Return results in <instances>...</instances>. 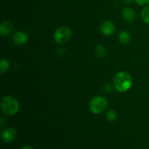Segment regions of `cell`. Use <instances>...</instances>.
Returning a JSON list of instances; mask_svg holds the SVG:
<instances>
[{
	"instance_id": "2",
	"label": "cell",
	"mask_w": 149,
	"mask_h": 149,
	"mask_svg": "<svg viewBox=\"0 0 149 149\" xmlns=\"http://www.w3.org/2000/svg\"><path fill=\"white\" fill-rule=\"evenodd\" d=\"M1 111L4 114L13 116L18 111L19 103L17 99L13 96H4L1 99Z\"/></svg>"
},
{
	"instance_id": "12",
	"label": "cell",
	"mask_w": 149,
	"mask_h": 149,
	"mask_svg": "<svg viewBox=\"0 0 149 149\" xmlns=\"http://www.w3.org/2000/svg\"><path fill=\"white\" fill-rule=\"evenodd\" d=\"M10 68V63L7 60L1 59L0 62V72L1 74H4Z\"/></svg>"
},
{
	"instance_id": "13",
	"label": "cell",
	"mask_w": 149,
	"mask_h": 149,
	"mask_svg": "<svg viewBox=\"0 0 149 149\" xmlns=\"http://www.w3.org/2000/svg\"><path fill=\"white\" fill-rule=\"evenodd\" d=\"M141 18L147 24H149V6H146L141 12Z\"/></svg>"
},
{
	"instance_id": "8",
	"label": "cell",
	"mask_w": 149,
	"mask_h": 149,
	"mask_svg": "<svg viewBox=\"0 0 149 149\" xmlns=\"http://www.w3.org/2000/svg\"><path fill=\"white\" fill-rule=\"evenodd\" d=\"M13 29V25L9 20H4L0 25V33L1 36H6L10 34Z\"/></svg>"
},
{
	"instance_id": "7",
	"label": "cell",
	"mask_w": 149,
	"mask_h": 149,
	"mask_svg": "<svg viewBox=\"0 0 149 149\" xmlns=\"http://www.w3.org/2000/svg\"><path fill=\"white\" fill-rule=\"evenodd\" d=\"M13 41L16 45H24L28 41V35L23 31H17L13 34Z\"/></svg>"
},
{
	"instance_id": "11",
	"label": "cell",
	"mask_w": 149,
	"mask_h": 149,
	"mask_svg": "<svg viewBox=\"0 0 149 149\" xmlns=\"http://www.w3.org/2000/svg\"><path fill=\"white\" fill-rule=\"evenodd\" d=\"M95 52L97 58H102L106 55V48L103 45H98L96 47Z\"/></svg>"
},
{
	"instance_id": "4",
	"label": "cell",
	"mask_w": 149,
	"mask_h": 149,
	"mask_svg": "<svg viewBox=\"0 0 149 149\" xmlns=\"http://www.w3.org/2000/svg\"><path fill=\"white\" fill-rule=\"evenodd\" d=\"M72 35L71 30L68 26H61L54 33V39L58 44H65L70 40Z\"/></svg>"
},
{
	"instance_id": "16",
	"label": "cell",
	"mask_w": 149,
	"mask_h": 149,
	"mask_svg": "<svg viewBox=\"0 0 149 149\" xmlns=\"http://www.w3.org/2000/svg\"><path fill=\"white\" fill-rule=\"evenodd\" d=\"M132 1H133V0H122V1H123L124 3H125V4H129V3L132 2Z\"/></svg>"
},
{
	"instance_id": "1",
	"label": "cell",
	"mask_w": 149,
	"mask_h": 149,
	"mask_svg": "<svg viewBox=\"0 0 149 149\" xmlns=\"http://www.w3.org/2000/svg\"><path fill=\"white\" fill-rule=\"evenodd\" d=\"M113 85L116 91L119 93H125L132 87V77L126 71L118 72L113 78Z\"/></svg>"
},
{
	"instance_id": "5",
	"label": "cell",
	"mask_w": 149,
	"mask_h": 149,
	"mask_svg": "<svg viewBox=\"0 0 149 149\" xmlns=\"http://www.w3.org/2000/svg\"><path fill=\"white\" fill-rule=\"evenodd\" d=\"M17 137V131L14 128H6L1 132V139L5 143L13 142Z\"/></svg>"
},
{
	"instance_id": "9",
	"label": "cell",
	"mask_w": 149,
	"mask_h": 149,
	"mask_svg": "<svg viewBox=\"0 0 149 149\" xmlns=\"http://www.w3.org/2000/svg\"><path fill=\"white\" fill-rule=\"evenodd\" d=\"M122 16L127 21H132L135 19L136 15L132 7H125L122 10Z\"/></svg>"
},
{
	"instance_id": "10",
	"label": "cell",
	"mask_w": 149,
	"mask_h": 149,
	"mask_svg": "<svg viewBox=\"0 0 149 149\" xmlns=\"http://www.w3.org/2000/svg\"><path fill=\"white\" fill-rule=\"evenodd\" d=\"M119 42L123 45H128L131 41V36L127 31H121L119 34Z\"/></svg>"
},
{
	"instance_id": "14",
	"label": "cell",
	"mask_w": 149,
	"mask_h": 149,
	"mask_svg": "<svg viewBox=\"0 0 149 149\" xmlns=\"http://www.w3.org/2000/svg\"><path fill=\"white\" fill-rule=\"evenodd\" d=\"M106 119H107L108 120L110 121V122H113V121L117 118V113H116V112L114 110L111 109V110H109V111L106 113Z\"/></svg>"
},
{
	"instance_id": "17",
	"label": "cell",
	"mask_w": 149,
	"mask_h": 149,
	"mask_svg": "<svg viewBox=\"0 0 149 149\" xmlns=\"http://www.w3.org/2000/svg\"><path fill=\"white\" fill-rule=\"evenodd\" d=\"M20 149H33L32 147L29 146H23V148H21Z\"/></svg>"
},
{
	"instance_id": "6",
	"label": "cell",
	"mask_w": 149,
	"mask_h": 149,
	"mask_svg": "<svg viewBox=\"0 0 149 149\" xmlns=\"http://www.w3.org/2000/svg\"><path fill=\"white\" fill-rule=\"evenodd\" d=\"M100 31L105 36H111L116 31L114 24L111 21L106 20L100 26Z\"/></svg>"
},
{
	"instance_id": "3",
	"label": "cell",
	"mask_w": 149,
	"mask_h": 149,
	"mask_svg": "<svg viewBox=\"0 0 149 149\" xmlns=\"http://www.w3.org/2000/svg\"><path fill=\"white\" fill-rule=\"evenodd\" d=\"M108 100L102 95L95 96L90 103V109L93 113H101L107 109Z\"/></svg>"
},
{
	"instance_id": "15",
	"label": "cell",
	"mask_w": 149,
	"mask_h": 149,
	"mask_svg": "<svg viewBox=\"0 0 149 149\" xmlns=\"http://www.w3.org/2000/svg\"><path fill=\"white\" fill-rule=\"evenodd\" d=\"M135 1L137 4L141 6L147 5L149 4V0H135Z\"/></svg>"
}]
</instances>
